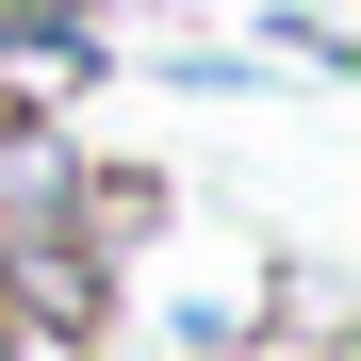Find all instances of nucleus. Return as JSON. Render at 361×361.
Returning a JSON list of instances; mask_svg holds the SVG:
<instances>
[{"instance_id":"f257e3e1","label":"nucleus","mask_w":361,"mask_h":361,"mask_svg":"<svg viewBox=\"0 0 361 361\" xmlns=\"http://www.w3.org/2000/svg\"><path fill=\"white\" fill-rule=\"evenodd\" d=\"M82 82H115V17L99 0H0V99H49L66 115Z\"/></svg>"},{"instance_id":"f03ea898","label":"nucleus","mask_w":361,"mask_h":361,"mask_svg":"<svg viewBox=\"0 0 361 361\" xmlns=\"http://www.w3.org/2000/svg\"><path fill=\"white\" fill-rule=\"evenodd\" d=\"M263 49H295L312 82H345V66H361V49H345V17H312V0H279V17H263Z\"/></svg>"}]
</instances>
